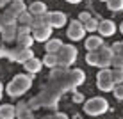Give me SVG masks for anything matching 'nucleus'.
<instances>
[{"mask_svg": "<svg viewBox=\"0 0 123 119\" xmlns=\"http://www.w3.org/2000/svg\"><path fill=\"white\" fill-rule=\"evenodd\" d=\"M84 80H86V73H84L82 69H79V68H68L66 73L61 76V78L57 80H48V84L46 85L57 89L59 92H66V91H73V89H77L80 84H84Z\"/></svg>", "mask_w": 123, "mask_h": 119, "instance_id": "nucleus-1", "label": "nucleus"}, {"mask_svg": "<svg viewBox=\"0 0 123 119\" xmlns=\"http://www.w3.org/2000/svg\"><path fill=\"white\" fill-rule=\"evenodd\" d=\"M61 96H62V92H59L57 89L46 85L39 94H36L34 98L29 100V107H31L32 110H37V108H54V107H57Z\"/></svg>", "mask_w": 123, "mask_h": 119, "instance_id": "nucleus-2", "label": "nucleus"}, {"mask_svg": "<svg viewBox=\"0 0 123 119\" xmlns=\"http://www.w3.org/2000/svg\"><path fill=\"white\" fill-rule=\"evenodd\" d=\"M32 85V75L31 73H20L14 75V78L7 84V94L11 98H18L23 92H27Z\"/></svg>", "mask_w": 123, "mask_h": 119, "instance_id": "nucleus-3", "label": "nucleus"}, {"mask_svg": "<svg viewBox=\"0 0 123 119\" xmlns=\"http://www.w3.org/2000/svg\"><path fill=\"white\" fill-rule=\"evenodd\" d=\"M107 110H109V103L102 96H95V98H91V100H87L84 103V112L87 116H102Z\"/></svg>", "mask_w": 123, "mask_h": 119, "instance_id": "nucleus-4", "label": "nucleus"}, {"mask_svg": "<svg viewBox=\"0 0 123 119\" xmlns=\"http://www.w3.org/2000/svg\"><path fill=\"white\" fill-rule=\"evenodd\" d=\"M96 87L104 92H111L114 91L116 84H114V78H112V69L109 68H102L100 73L96 75Z\"/></svg>", "mask_w": 123, "mask_h": 119, "instance_id": "nucleus-5", "label": "nucleus"}, {"mask_svg": "<svg viewBox=\"0 0 123 119\" xmlns=\"http://www.w3.org/2000/svg\"><path fill=\"white\" fill-rule=\"evenodd\" d=\"M34 57L31 46H23V45H16L12 46V48H9V53H7V59L12 62H20V64H23L27 59Z\"/></svg>", "mask_w": 123, "mask_h": 119, "instance_id": "nucleus-6", "label": "nucleus"}, {"mask_svg": "<svg viewBox=\"0 0 123 119\" xmlns=\"http://www.w3.org/2000/svg\"><path fill=\"white\" fill-rule=\"evenodd\" d=\"M57 59H59V66L70 68V64H73L77 59V48L71 45H62V48L57 52Z\"/></svg>", "mask_w": 123, "mask_h": 119, "instance_id": "nucleus-7", "label": "nucleus"}, {"mask_svg": "<svg viewBox=\"0 0 123 119\" xmlns=\"http://www.w3.org/2000/svg\"><path fill=\"white\" fill-rule=\"evenodd\" d=\"M86 32L87 30H86V27H84V23L80 22V20H73V22H70V25H68L66 36L70 37L71 41H80Z\"/></svg>", "mask_w": 123, "mask_h": 119, "instance_id": "nucleus-8", "label": "nucleus"}, {"mask_svg": "<svg viewBox=\"0 0 123 119\" xmlns=\"http://www.w3.org/2000/svg\"><path fill=\"white\" fill-rule=\"evenodd\" d=\"M96 53H98V64H96V68H111V61L114 57V52L111 46H105L102 45L98 50H96Z\"/></svg>", "mask_w": 123, "mask_h": 119, "instance_id": "nucleus-9", "label": "nucleus"}, {"mask_svg": "<svg viewBox=\"0 0 123 119\" xmlns=\"http://www.w3.org/2000/svg\"><path fill=\"white\" fill-rule=\"evenodd\" d=\"M34 36H32V28L31 27H23L18 25V37H16V45H23V46H32L34 43Z\"/></svg>", "mask_w": 123, "mask_h": 119, "instance_id": "nucleus-10", "label": "nucleus"}, {"mask_svg": "<svg viewBox=\"0 0 123 119\" xmlns=\"http://www.w3.org/2000/svg\"><path fill=\"white\" fill-rule=\"evenodd\" d=\"M23 11H27L25 9V2L23 0H11L9 6L4 9V12H6L7 16H11L12 20H18V16L22 14Z\"/></svg>", "mask_w": 123, "mask_h": 119, "instance_id": "nucleus-11", "label": "nucleus"}, {"mask_svg": "<svg viewBox=\"0 0 123 119\" xmlns=\"http://www.w3.org/2000/svg\"><path fill=\"white\" fill-rule=\"evenodd\" d=\"M0 34H2V41L4 43H16V37H18V23L7 25Z\"/></svg>", "mask_w": 123, "mask_h": 119, "instance_id": "nucleus-12", "label": "nucleus"}, {"mask_svg": "<svg viewBox=\"0 0 123 119\" xmlns=\"http://www.w3.org/2000/svg\"><path fill=\"white\" fill-rule=\"evenodd\" d=\"M52 25H41L37 28H32V36L36 41H48V37L52 36Z\"/></svg>", "mask_w": 123, "mask_h": 119, "instance_id": "nucleus-13", "label": "nucleus"}, {"mask_svg": "<svg viewBox=\"0 0 123 119\" xmlns=\"http://www.w3.org/2000/svg\"><path fill=\"white\" fill-rule=\"evenodd\" d=\"M43 66H45V64H43V59L39 61V59H36V57H31V59H27V61L23 62L25 71H27V73H31V75H34V73H39Z\"/></svg>", "mask_w": 123, "mask_h": 119, "instance_id": "nucleus-14", "label": "nucleus"}, {"mask_svg": "<svg viewBox=\"0 0 123 119\" xmlns=\"http://www.w3.org/2000/svg\"><path fill=\"white\" fill-rule=\"evenodd\" d=\"M114 32H116V25H114V22H111V20H102V22H100L98 34L102 37H109V36H112Z\"/></svg>", "mask_w": 123, "mask_h": 119, "instance_id": "nucleus-15", "label": "nucleus"}, {"mask_svg": "<svg viewBox=\"0 0 123 119\" xmlns=\"http://www.w3.org/2000/svg\"><path fill=\"white\" fill-rule=\"evenodd\" d=\"M66 14L64 12H61V11H54V12H50V25H52L54 28H61V27H64L66 25Z\"/></svg>", "mask_w": 123, "mask_h": 119, "instance_id": "nucleus-16", "label": "nucleus"}, {"mask_svg": "<svg viewBox=\"0 0 123 119\" xmlns=\"http://www.w3.org/2000/svg\"><path fill=\"white\" fill-rule=\"evenodd\" d=\"M102 45H104V39H102V36H89L86 41H84V46H86V50H87V52L98 50Z\"/></svg>", "mask_w": 123, "mask_h": 119, "instance_id": "nucleus-17", "label": "nucleus"}, {"mask_svg": "<svg viewBox=\"0 0 123 119\" xmlns=\"http://www.w3.org/2000/svg\"><path fill=\"white\" fill-rule=\"evenodd\" d=\"M16 105H0V119H14Z\"/></svg>", "mask_w": 123, "mask_h": 119, "instance_id": "nucleus-18", "label": "nucleus"}, {"mask_svg": "<svg viewBox=\"0 0 123 119\" xmlns=\"http://www.w3.org/2000/svg\"><path fill=\"white\" fill-rule=\"evenodd\" d=\"M16 22H18V25H23V27H31L32 28V22H34V14L31 11H23L22 14L18 16V20H16Z\"/></svg>", "mask_w": 123, "mask_h": 119, "instance_id": "nucleus-19", "label": "nucleus"}, {"mask_svg": "<svg viewBox=\"0 0 123 119\" xmlns=\"http://www.w3.org/2000/svg\"><path fill=\"white\" fill-rule=\"evenodd\" d=\"M62 41L61 39H48L46 41V46H45V50H46V53H57L59 50L62 48Z\"/></svg>", "mask_w": 123, "mask_h": 119, "instance_id": "nucleus-20", "label": "nucleus"}, {"mask_svg": "<svg viewBox=\"0 0 123 119\" xmlns=\"http://www.w3.org/2000/svg\"><path fill=\"white\" fill-rule=\"evenodd\" d=\"M29 11H31L34 16H37V14H45V12H48V11H46V4H43V2H32L31 6H29Z\"/></svg>", "mask_w": 123, "mask_h": 119, "instance_id": "nucleus-21", "label": "nucleus"}, {"mask_svg": "<svg viewBox=\"0 0 123 119\" xmlns=\"http://www.w3.org/2000/svg\"><path fill=\"white\" fill-rule=\"evenodd\" d=\"M43 64L46 68H55L59 66V59H57V53H46L43 57Z\"/></svg>", "mask_w": 123, "mask_h": 119, "instance_id": "nucleus-22", "label": "nucleus"}, {"mask_svg": "<svg viewBox=\"0 0 123 119\" xmlns=\"http://www.w3.org/2000/svg\"><path fill=\"white\" fill-rule=\"evenodd\" d=\"M11 23H18V22H16V20H12L11 16H7L6 12L2 11V12H0V32H2L7 25H11Z\"/></svg>", "mask_w": 123, "mask_h": 119, "instance_id": "nucleus-23", "label": "nucleus"}, {"mask_svg": "<svg viewBox=\"0 0 123 119\" xmlns=\"http://www.w3.org/2000/svg\"><path fill=\"white\" fill-rule=\"evenodd\" d=\"M107 9L111 11H121L123 9V0H107Z\"/></svg>", "mask_w": 123, "mask_h": 119, "instance_id": "nucleus-24", "label": "nucleus"}, {"mask_svg": "<svg viewBox=\"0 0 123 119\" xmlns=\"http://www.w3.org/2000/svg\"><path fill=\"white\" fill-rule=\"evenodd\" d=\"M86 62L89 66H96V64H98V53H96V50L86 53Z\"/></svg>", "mask_w": 123, "mask_h": 119, "instance_id": "nucleus-25", "label": "nucleus"}, {"mask_svg": "<svg viewBox=\"0 0 123 119\" xmlns=\"http://www.w3.org/2000/svg\"><path fill=\"white\" fill-rule=\"evenodd\" d=\"M112 78L114 84H123V68H112Z\"/></svg>", "mask_w": 123, "mask_h": 119, "instance_id": "nucleus-26", "label": "nucleus"}, {"mask_svg": "<svg viewBox=\"0 0 123 119\" xmlns=\"http://www.w3.org/2000/svg\"><path fill=\"white\" fill-rule=\"evenodd\" d=\"M98 25H100V22H96V18H93V16H91V20L84 23V27H86L87 32H96V30H98Z\"/></svg>", "mask_w": 123, "mask_h": 119, "instance_id": "nucleus-27", "label": "nucleus"}, {"mask_svg": "<svg viewBox=\"0 0 123 119\" xmlns=\"http://www.w3.org/2000/svg\"><path fill=\"white\" fill-rule=\"evenodd\" d=\"M31 110V107H29V101L25 103V101H20L18 105H16V117L18 116H22V114H25V112H29Z\"/></svg>", "mask_w": 123, "mask_h": 119, "instance_id": "nucleus-28", "label": "nucleus"}, {"mask_svg": "<svg viewBox=\"0 0 123 119\" xmlns=\"http://www.w3.org/2000/svg\"><path fill=\"white\" fill-rule=\"evenodd\" d=\"M111 68H123V55H116L114 53V57L111 61Z\"/></svg>", "mask_w": 123, "mask_h": 119, "instance_id": "nucleus-29", "label": "nucleus"}, {"mask_svg": "<svg viewBox=\"0 0 123 119\" xmlns=\"http://www.w3.org/2000/svg\"><path fill=\"white\" fill-rule=\"evenodd\" d=\"M112 92H114V96H116L118 100H123V84H118Z\"/></svg>", "mask_w": 123, "mask_h": 119, "instance_id": "nucleus-30", "label": "nucleus"}, {"mask_svg": "<svg viewBox=\"0 0 123 119\" xmlns=\"http://www.w3.org/2000/svg\"><path fill=\"white\" fill-rule=\"evenodd\" d=\"M79 20H80L82 23H86V22H89V20H91V14H89V12H86V11H82V12L79 14Z\"/></svg>", "mask_w": 123, "mask_h": 119, "instance_id": "nucleus-31", "label": "nucleus"}, {"mask_svg": "<svg viewBox=\"0 0 123 119\" xmlns=\"http://www.w3.org/2000/svg\"><path fill=\"white\" fill-rule=\"evenodd\" d=\"M16 119H36V117H34V112H32V108H31L29 112H25V114H22V116H18Z\"/></svg>", "mask_w": 123, "mask_h": 119, "instance_id": "nucleus-32", "label": "nucleus"}, {"mask_svg": "<svg viewBox=\"0 0 123 119\" xmlns=\"http://www.w3.org/2000/svg\"><path fill=\"white\" fill-rule=\"evenodd\" d=\"M52 119H68L66 114H62V112H57V114H54V116H50Z\"/></svg>", "mask_w": 123, "mask_h": 119, "instance_id": "nucleus-33", "label": "nucleus"}, {"mask_svg": "<svg viewBox=\"0 0 123 119\" xmlns=\"http://www.w3.org/2000/svg\"><path fill=\"white\" fill-rule=\"evenodd\" d=\"M7 53H9V48H6V46H0V57H7Z\"/></svg>", "mask_w": 123, "mask_h": 119, "instance_id": "nucleus-34", "label": "nucleus"}, {"mask_svg": "<svg viewBox=\"0 0 123 119\" xmlns=\"http://www.w3.org/2000/svg\"><path fill=\"white\" fill-rule=\"evenodd\" d=\"M9 2L11 0H0V9H6V7L9 6Z\"/></svg>", "mask_w": 123, "mask_h": 119, "instance_id": "nucleus-35", "label": "nucleus"}, {"mask_svg": "<svg viewBox=\"0 0 123 119\" xmlns=\"http://www.w3.org/2000/svg\"><path fill=\"white\" fill-rule=\"evenodd\" d=\"M66 2H70V4H79L80 0H66Z\"/></svg>", "mask_w": 123, "mask_h": 119, "instance_id": "nucleus-36", "label": "nucleus"}, {"mask_svg": "<svg viewBox=\"0 0 123 119\" xmlns=\"http://www.w3.org/2000/svg\"><path fill=\"white\" fill-rule=\"evenodd\" d=\"M2 89L4 87H2V84H0V100H2Z\"/></svg>", "mask_w": 123, "mask_h": 119, "instance_id": "nucleus-37", "label": "nucleus"}, {"mask_svg": "<svg viewBox=\"0 0 123 119\" xmlns=\"http://www.w3.org/2000/svg\"><path fill=\"white\" fill-rule=\"evenodd\" d=\"M120 30H121V34H123V22H121V25H120Z\"/></svg>", "mask_w": 123, "mask_h": 119, "instance_id": "nucleus-38", "label": "nucleus"}, {"mask_svg": "<svg viewBox=\"0 0 123 119\" xmlns=\"http://www.w3.org/2000/svg\"><path fill=\"white\" fill-rule=\"evenodd\" d=\"M43 119H52V117H50V116H46V117H43Z\"/></svg>", "mask_w": 123, "mask_h": 119, "instance_id": "nucleus-39", "label": "nucleus"}, {"mask_svg": "<svg viewBox=\"0 0 123 119\" xmlns=\"http://www.w3.org/2000/svg\"><path fill=\"white\" fill-rule=\"evenodd\" d=\"M102 2H107V0H102Z\"/></svg>", "mask_w": 123, "mask_h": 119, "instance_id": "nucleus-40", "label": "nucleus"}]
</instances>
